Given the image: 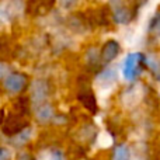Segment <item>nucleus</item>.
Segmentation results:
<instances>
[{
  "label": "nucleus",
  "instance_id": "nucleus-1",
  "mask_svg": "<svg viewBox=\"0 0 160 160\" xmlns=\"http://www.w3.org/2000/svg\"><path fill=\"white\" fill-rule=\"evenodd\" d=\"M25 10V4L22 0H4L0 4V20L13 21L18 16H21Z\"/></svg>",
  "mask_w": 160,
  "mask_h": 160
},
{
  "label": "nucleus",
  "instance_id": "nucleus-2",
  "mask_svg": "<svg viewBox=\"0 0 160 160\" xmlns=\"http://www.w3.org/2000/svg\"><path fill=\"white\" fill-rule=\"evenodd\" d=\"M110 8L112 13V20L117 24H128L132 20V11L124 4L122 0H111Z\"/></svg>",
  "mask_w": 160,
  "mask_h": 160
},
{
  "label": "nucleus",
  "instance_id": "nucleus-3",
  "mask_svg": "<svg viewBox=\"0 0 160 160\" xmlns=\"http://www.w3.org/2000/svg\"><path fill=\"white\" fill-rule=\"evenodd\" d=\"M56 0H27L25 11L30 16H45L53 8Z\"/></svg>",
  "mask_w": 160,
  "mask_h": 160
},
{
  "label": "nucleus",
  "instance_id": "nucleus-4",
  "mask_svg": "<svg viewBox=\"0 0 160 160\" xmlns=\"http://www.w3.org/2000/svg\"><path fill=\"white\" fill-rule=\"evenodd\" d=\"M141 58H142L141 53H136V52H132L125 56L124 63H122V75H124V78L127 80H132L135 78Z\"/></svg>",
  "mask_w": 160,
  "mask_h": 160
},
{
  "label": "nucleus",
  "instance_id": "nucleus-5",
  "mask_svg": "<svg viewBox=\"0 0 160 160\" xmlns=\"http://www.w3.org/2000/svg\"><path fill=\"white\" fill-rule=\"evenodd\" d=\"M117 80V73L114 69H105L102 73H100L98 76H97L96 79V83L97 86L100 87V90L102 91H111V88H112L114 83H115Z\"/></svg>",
  "mask_w": 160,
  "mask_h": 160
},
{
  "label": "nucleus",
  "instance_id": "nucleus-6",
  "mask_svg": "<svg viewBox=\"0 0 160 160\" xmlns=\"http://www.w3.org/2000/svg\"><path fill=\"white\" fill-rule=\"evenodd\" d=\"M25 84V78L18 73H13V75L7 76L4 80V87L10 93H18Z\"/></svg>",
  "mask_w": 160,
  "mask_h": 160
},
{
  "label": "nucleus",
  "instance_id": "nucleus-7",
  "mask_svg": "<svg viewBox=\"0 0 160 160\" xmlns=\"http://www.w3.org/2000/svg\"><path fill=\"white\" fill-rule=\"evenodd\" d=\"M119 53V44L114 39H110V41L105 42V45L101 49V59L104 62H111L118 56Z\"/></svg>",
  "mask_w": 160,
  "mask_h": 160
},
{
  "label": "nucleus",
  "instance_id": "nucleus-8",
  "mask_svg": "<svg viewBox=\"0 0 160 160\" xmlns=\"http://www.w3.org/2000/svg\"><path fill=\"white\" fill-rule=\"evenodd\" d=\"M142 87L141 86H135V87L129 88L128 91H125L124 96H122V101L127 107H133L139 102V100L142 98Z\"/></svg>",
  "mask_w": 160,
  "mask_h": 160
},
{
  "label": "nucleus",
  "instance_id": "nucleus-9",
  "mask_svg": "<svg viewBox=\"0 0 160 160\" xmlns=\"http://www.w3.org/2000/svg\"><path fill=\"white\" fill-rule=\"evenodd\" d=\"M31 90H32V100L37 102L44 101L48 96V86H47V83L42 82V80H35V82L32 83Z\"/></svg>",
  "mask_w": 160,
  "mask_h": 160
},
{
  "label": "nucleus",
  "instance_id": "nucleus-10",
  "mask_svg": "<svg viewBox=\"0 0 160 160\" xmlns=\"http://www.w3.org/2000/svg\"><path fill=\"white\" fill-rule=\"evenodd\" d=\"M52 117H53V110L48 104L42 105V107H39L37 110V118H38L39 122H48Z\"/></svg>",
  "mask_w": 160,
  "mask_h": 160
},
{
  "label": "nucleus",
  "instance_id": "nucleus-11",
  "mask_svg": "<svg viewBox=\"0 0 160 160\" xmlns=\"http://www.w3.org/2000/svg\"><path fill=\"white\" fill-rule=\"evenodd\" d=\"M145 61H146V65H148V68H149L150 70H153L155 73L160 72V61H159V58L155 55V53H149Z\"/></svg>",
  "mask_w": 160,
  "mask_h": 160
},
{
  "label": "nucleus",
  "instance_id": "nucleus-12",
  "mask_svg": "<svg viewBox=\"0 0 160 160\" xmlns=\"http://www.w3.org/2000/svg\"><path fill=\"white\" fill-rule=\"evenodd\" d=\"M131 159V153H129V149L128 146L125 145H121L115 149L114 152V160H129Z\"/></svg>",
  "mask_w": 160,
  "mask_h": 160
},
{
  "label": "nucleus",
  "instance_id": "nucleus-13",
  "mask_svg": "<svg viewBox=\"0 0 160 160\" xmlns=\"http://www.w3.org/2000/svg\"><path fill=\"white\" fill-rule=\"evenodd\" d=\"M97 142H98V146L100 148H102V149H107V148H110L111 145H112V136H111L108 132H101L98 135V139H97Z\"/></svg>",
  "mask_w": 160,
  "mask_h": 160
},
{
  "label": "nucleus",
  "instance_id": "nucleus-14",
  "mask_svg": "<svg viewBox=\"0 0 160 160\" xmlns=\"http://www.w3.org/2000/svg\"><path fill=\"white\" fill-rule=\"evenodd\" d=\"M59 2V6H61L63 10H72L78 6L79 0H58Z\"/></svg>",
  "mask_w": 160,
  "mask_h": 160
},
{
  "label": "nucleus",
  "instance_id": "nucleus-15",
  "mask_svg": "<svg viewBox=\"0 0 160 160\" xmlns=\"http://www.w3.org/2000/svg\"><path fill=\"white\" fill-rule=\"evenodd\" d=\"M31 135H32V131L31 129L22 131V132L16 138V142L17 143H24V142H28L30 141V138H31Z\"/></svg>",
  "mask_w": 160,
  "mask_h": 160
},
{
  "label": "nucleus",
  "instance_id": "nucleus-16",
  "mask_svg": "<svg viewBox=\"0 0 160 160\" xmlns=\"http://www.w3.org/2000/svg\"><path fill=\"white\" fill-rule=\"evenodd\" d=\"M44 160H65L63 156H62V153L59 152H49L45 155V159Z\"/></svg>",
  "mask_w": 160,
  "mask_h": 160
},
{
  "label": "nucleus",
  "instance_id": "nucleus-17",
  "mask_svg": "<svg viewBox=\"0 0 160 160\" xmlns=\"http://www.w3.org/2000/svg\"><path fill=\"white\" fill-rule=\"evenodd\" d=\"M152 27L155 30V32L160 37V13L156 14V17L152 20Z\"/></svg>",
  "mask_w": 160,
  "mask_h": 160
},
{
  "label": "nucleus",
  "instance_id": "nucleus-18",
  "mask_svg": "<svg viewBox=\"0 0 160 160\" xmlns=\"http://www.w3.org/2000/svg\"><path fill=\"white\" fill-rule=\"evenodd\" d=\"M10 159V152L7 149H0V160H8Z\"/></svg>",
  "mask_w": 160,
  "mask_h": 160
},
{
  "label": "nucleus",
  "instance_id": "nucleus-19",
  "mask_svg": "<svg viewBox=\"0 0 160 160\" xmlns=\"http://www.w3.org/2000/svg\"><path fill=\"white\" fill-rule=\"evenodd\" d=\"M6 73H7V66H6L3 62H0V79H2Z\"/></svg>",
  "mask_w": 160,
  "mask_h": 160
}]
</instances>
